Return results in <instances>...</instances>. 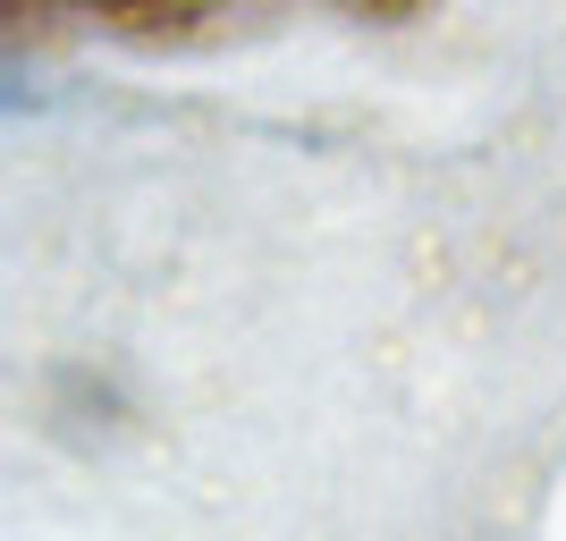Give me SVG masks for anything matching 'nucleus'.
I'll use <instances>...</instances> for the list:
<instances>
[]
</instances>
